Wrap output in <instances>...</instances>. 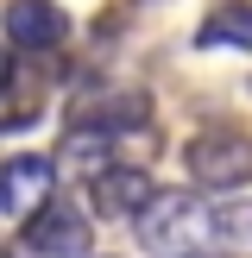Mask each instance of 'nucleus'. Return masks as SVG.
I'll return each instance as SVG.
<instances>
[{"instance_id": "0eeeda50", "label": "nucleus", "mask_w": 252, "mask_h": 258, "mask_svg": "<svg viewBox=\"0 0 252 258\" xmlns=\"http://www.w3.org/2000/svg\"><path fill=\"white\" fill-rule=\"evenodd\" d=\"M151 202H158V183H151L145 170H107V176H95V208L113 214V221H126V214L139 221Z\"/></svg>"}, {"instance_id": "9d476101", "label": "nucleus", "mask_w": 252, "mask_h": 258, "mask_svg": "<svg viewBox=\"0 0 252 258\" xmlns=\"http://www.w3.org/2000/svg\"><path fill=\"white\" fill-rule=\"evenodd\" d=\"M7 82H13V44H0V95H7Z\"/></svg>"}, {"instance_id": "423d86ee", "label": "nucleus", "mask_w": 252, "mask_h": 258, "mask_svg": "<svg viewBox=\"0 0 252 258\" xmlns=\"http://www.w3.org/2000/svg\"><path fill=\"white\" fill-rule=\"evenodd\" d=\"M63 38H70V13L57 0H7V44L57 50Z\"/></svg>"}, {"instance_id": "7ed1b4c3", "label": "nucleus", "mask_w": 252, "mask_h": 258, "mask_svg": "<svg viewBox=\"0 0 252 258\" xmlns=\"http://www.w3.org/2000/svg\"><path fill=\"white\" fill-rule=\"evenodd\" d=\"M19 246L32 258H88V246H95V221H88V208H76L70 196H50L44 208L25 221Z\"/></svg>"}, {"instance_id": "39448f33", "label": "nucleus", "mask_w": 252, "mask_h": 258, "mask_svg": "<svg viewBox=\"0 0 252 258\" xmlns=\"http://www.w3.org/2000/svg\"><path fill=\"white\" fill-rule=\"evenodd\" d=\"M151 120V101L139 88H107V95H82L70 107V126L76 133H101V139H120L126 126H145Z\"/></svg>"}, {"instance_id": "6e6552de", "label": "nucleus", "mask_w": 252, "mask_h": 258, "mask_svg": "<svg viewBox=\"0 0 252 258\" xmlns=\"http://www.w3.org/2000/svg\"><path fill=\"white\" fill-rule=\"evenodd\" d=\"M196 50H252V0H221L202 19Z\"/></svg>"}, {"instance_id": "f03ea898", "label": "nucleus", "mask_w": 252, "mask_h": 258, "mask_svg": "<svg viewBox=\"0 0 252 258\" xmlns=\"http://www.w3.org/2000/svg\"><path fill=\"white\" fill-rule=\"evenodd\" d=\"M183 170L202 189H246L252 183V139L227 133V126H208V133H196L183 145Z\"/></svg>"}, {"instance_id": "20e7f679", "label": "nucleus", "mask_w": 252, "mask_h": 258, "mask_svg": "<svg viewBox=\"0 0 252 258\" xmlns=\"http://www.w3.org/2000/svg\"><path fill=\"white\" fill-rule=\"evenodd\" d=\"M50 196H57V158H44V151L0 158V214L7 221H32Z\"/></svg>"}, {"instance_id": "1a4fd4ad", "label": "nucleus", "mask_w": 252, "mask_h": 258, "mask_svg": "<svg viewBox=\"0 0 252 258\" xmlns=\"http://www.w3.org/2000/svg\"><path fill=\"white\" fill-rule=\"evenodd\" d=\"M107 151H113V139H101V133H76L70 126V139H63V164L82 176H107Z\"/></svg>"}, {"instance_id": "f257e3e1", "label": "nucleus", "mask_w": 252, "mask_h": 258, "mask_svg": "<svg viewBox=\"0 0 252 258\" xmlns=\"http://www.w3.org/2000/svg\"><path fill=\"white\" fill-rule=\"evenodd\" d=\"M133 227H139V246L158 258H196V252H214L227 239V214L208 208L202 196H176V189H158V202Z\"/></svg>"}]
</instances>
